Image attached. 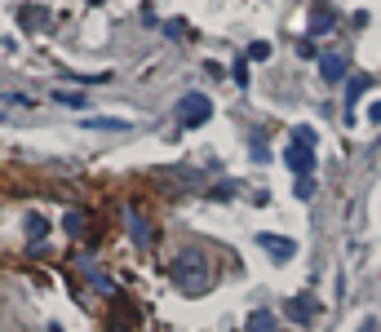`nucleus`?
Wrapping results in <instances>:
<instances>
[{"mask_svg":"<svg viewBox=\"0 0 381 332\" xmlns=\"http://www.w3.org/2000/svg\"><path fill=\"white\" fill-rule=\"evenodd\" d=\"M173 284L182 292H191V297L209 288V257L200 248H182V257L173 261Z\"/></svg>","mask_w":381,"mask_h":332,"instance_id":"f257e3e1","label":"nucleus"},{"mask_svg":"<svg viewBox=\"0 0 381 332\" xmlns=\"http://www.w3.org/2000/svg\"><path fill=\"white\" fill-rule=\"evenodd\" d=\"M177 115H182V129H200V124H209V115H213V102L204 93H187L177 102Z\"/></svg>","mask_w":381,"mask_h":332,"instance_id":"f03ea898","label":"nucleus"},{"mask_svg":"<svg viewBox=\"0 0 381 332\" xmlns=\"http://www.w3.org/2000/svg\"><path fill=\"white\" fill-rule=\"evenodd\" d=\"M257 248H266L271 261H293V257H297V239H293V235H271V230H262Z\"/></svg>","mask_w":381,"mask_h":332,"instance_id":"7ed1b4c3","label":"nucleus"},{"mask_svg":"<svg viewBox=\"0 0 381 332\" xmlns=\"http://www.w3.org/2000/svg\"><path fill=\"white\" fill-rule=\"evenodd\" d=\"M284 164L297 173V177H306L315 173V146H302V142H288V151H284Z\"/></svg>","mask_w":381,"mask_h":332,"instance_id":"20e7f679","label":"nucleus"},{"mask_svg":"<svg viewBox=\"0 0 381 332\" xmlns=\"http://www.w3.org/2000/svg\"><path fill=\"white\" fill-rule=\"evenodd\" d=\"M288 319L293 324H315V319H320V302H315L310 292L293 297V302H288Z\"/></svg>","mask_w":381,"mask_h":332,"instance_id":"39448f33","label":"nucleus"},{"mask_svg":"<svg viewBox=\"0 0 381 332\" xmlns=\"http://www.w3.org/2000/svg\"><path fill=\"white\" fill-rule=\"evenodd\" d=\"M346 62L351 58H346L341 49H328V54L320 58V76L328 80V85H337V80H346Z\"/></svg>","mask_w":381,"mask_h":332,"instance_id":"423d86ee","label":"nucleus"},{"mask_svg":"<svg viewBox=\"0 0 381 332\" xmlns=\"http://www.w3.org/2000/svg\"><path fill=\"white\" fill-rule=\"evenodd\" d=\"M129 230H134V244H138V248L151 244V226H146V222L138 218V213H129Z\"/></svg>","mask_w":381,"mask_h":332,"instance_id":"0eeeda50","label":"nucleus"},{"mask_svg":"<svg viewBox=\"0 0 381 332\" xmlns=\"http://www.w3.org/2000/svg\"><path fill=\"white\" fill-rule=\"evenodd\" d=\"M248 332H275V314H271V310H253V319H248Z\"/></svg>","mask_w":381,"mask_h":332,"instance_id":"6e6552de","label":"nucleus"},{"mask_svg":"<svg viewBox=\"0 0 381 332\" xmlns=\"http://www.w3.org/2000/svg\"><path fill=\"white\" fill-rule=\"evenodd\" d=\"M85 124H89V129H111V133H124V129H129V120H111V115H89Z\"/></svg>","mask_w":381,"mask_h":332,"instance_id":"1a4fd4ad","label":"nucleus"},{"mask_svg":"<svg viewBox=\"0 0 381 332\" xmlns=\"http://www.w3.org/2000/svg\"><path fill=\"white\" fill-rule=\"evenodd\" d=\"M328 27H333V9H315V18H310V36H324Z\"/></svg>","mask_w":381,"mask_h":332,"instance_id":"9d476101","label":"nucleus"},{"mask_svg":"<svg viewBox=\"0 0 381 332\" xmlns=\"http://www.w3.org/2000/svg\"><path fill=\"white\" fill-rule=\"evenodd\" d=\"M368 89H373V76H351V85H346V97L355 102V97H359V93H368Z\"/></svg>","mask_w":381,"mask_h":332,"instance_id":"9b49d317","label":"nucleus"},{"mask_svg":"<svg viewBox=\"0 0 381 332\" xmlns=\"http://www.w3.org/2000/svg\"><path fill=\"white\" fill-rule=\"evenodd\" d=\"M49 97H54V102H62V107H85V93H71V89H54Z\"/></svg>","mask_w":381,"mask_h":332,"instance_id":"f8f14e48","label":"nucleus"},{"mask_svg":"<svg viewBox=\"0 0 381 332\" xmlns=\"http://www.w3.org/2000/svg\"><path fill=\"white\" fill-rule=\"evenodd\" d=\"M27 235H31V239H45V235H49V222L31 213V218H27Z\"/></svg>","mask_w":381,"mask_h":332,"instance_id":"ddd939ff","label":"nucleus"},{"mask_svg":"<svg viewBox=\"0 0 381 332\" xmlns=\"http://www.w3.org/2000/svg\"><path fill=\"white\" fill-rule=\"evenodd\" d=\"M62 226H67V235H85V213H67Z\"/></svg>","mask_w":381,"mask_h":332,"instance_id":"4468645a","label":"nucleus"},{"mask_svg":"<svg viewBox=\"0 0 381 332\" xmlns=\"http://www.w3.org/2000/svg\"><path fill=\"white\" fill-rule=\"evenodd\" d=\"M293 142H302V146H315V129H310V124H297V129H293Z\"/></svg>","mask_w":381,"mask_h":332,"instance_id":"2eb2a0df","label":"nucleus"},{"mask_svg":"<svg viewBox=\"0 0 381 332\" xmlns=\"http://www.w3.org/2000/svg\"><path fill=\"white\" fill-rule=\"evenodd\" d=\"M293 191H297V199H310V195H315V177H310V173H306V177H297V186H293Z\"/></svg>","mask_w":381,"mask_h":332,"instance_id":"dca6fc26","label":"nucleus"},{"mask_svg":"<svg viewBox=\"0 0 381 332\" xmlns=\"http://www.w3.org/2000/svg\"><path fill=\"white\" fill-rule=\"evenodd\" d=\"M164 36H169V40H187V27H182L177 18H169V23H164Z\"/></svg>","mask_w":381,"mask_h":332,"instance_id":"f3484780","label":"nucleus"},{"mask_svg":"<svg viewBox=\"0 0 381 332\" xmlns=\"http://www.w3.org/2000/svg\"><path fill=\"white\" fill-rule=\"evenodd\" d=\"M40 18H45V13H40V9H23V27H36Z\"/></svg>","mask_w":381,"mask_h":332,"instance_id":"a211bd4d","label":"nucleus"},{"mask_svg":"<svg viewBox=\"0 0 381 332\" xmlns=\"http://www.w3.org/2000/svg\"><path fill=\"white\" fill-rule=\"evenodd\" d=\"M248 58H257V62L271 58V45H253V49H248Z\"/></svg>","mask_w":381,"mask_h":332,"instance_id":"6ab92c4d","label":"nucleus"},{"mask_svg":"<svg viewBox=\"0 0 381 332\" xmlns=\"http://www.w3.org/2000/svg\"><path fill=\"white\" fill-rule=\"evenodd\" d=\"M359 332H381V324H377V319H363V324H359Z\"/></svg>","mask_w":381,"mask_h":332,"instance_id":"aec40b11","label":"nucleus"},{"mask_svg":"<svg viewBox=\"0 0 381 332\" xmlns=\"http://www.w3.org/2000/svg\"><path fill=\"white\" fill-rule=\"evenodd\" d=\"M368 115H373V120L381 124V102H373V111H368Z\"/></svg>","mask_w":381,"mask_h":332,"instance_id":"412c9836","label":"nucleus"},{"mask_svg":"<svg viewBox=\"0 0 381 332\" xmlns=\"http://www.w3.org/2000/svg\"><path fill=\"white\" fill-rule=\"evenodd\" d=\"M89 5H102V0H89Z\"/></svg>","mask_w":381,"mask_h":332,"instance_id":"4be33fe9","label":"nucleus"}]
</instances>
